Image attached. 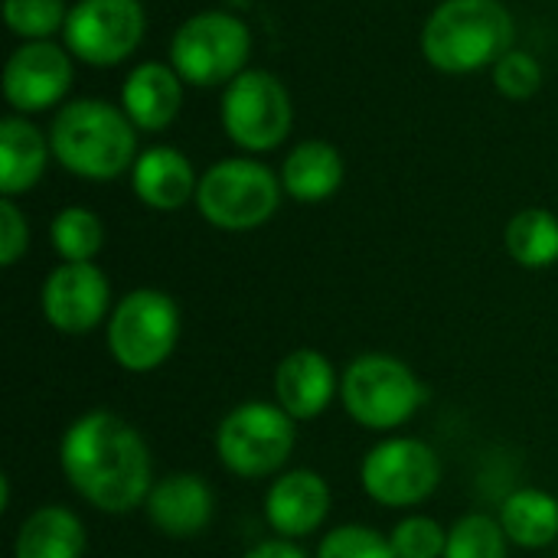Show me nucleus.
I'll use <instances>...</instances> for the list:
<instances>
[{
    "instance_id": "19",
    "label": "nucleus",
    "mask_w": 558,
    "mask_h": 558,
    "mask_svg": "<svg viewBox=\"0 0 558 558\" xmlns=\"http://www.w3.org/2000/svg\"><path fill=\"white\" fill-rule=\"evenodd\" d=\"M52 144L49 137L29 124L23 114H10L0 121V193L7 199L29 193L49 163Z\"/></svg>"
},
{
    "instance_id": "14",
    "label": "nucleus",
    "mask_w": 558,
    "mask_h": 558,
    "mask_svg": "<svg viewBox=\"0 0 558 558\" xmlns=\"http://www.w3.org/2000/svg\"><path fill=\"white\" fill-rule=\"evenodd\" d=\"M330 484L307 468H291L271 477L265 490V523L278 539L301 543L330 517Z\"/></svg>"
},
{
    "instance_id": "10",
    "label": "nucleus",
    "mask_w": 558,
    "mask_h": 558,
    "mask_svg": "<svg viewBox=\"0 0 558 558\" xmlns=\"http://www.w3.org/2000/svg\"><path fill=\"white\" fill-rule=\"evenodd\" d=\"M291 124L294 105L278 75L265 69H245L226 85L222 131L235 147L248 154L275 150L291 134Z\"/></svg>"
},
{
    "instance_id": "1",
    "label": "nucleus",
    "mask_w": 558,
    "mask_h": 558,
    "mask_svg": "<svg viewBox=\"0 0 558 558\" xmlns=\"http://www.w3.org/2000/svg\"><path fill=\"white\" fill-rule=\"evenodd\" d=\"M59 468L78 500L105 517L144 510L147 494L157 484L144 435L128 418L105 409H92L65 428Z\"/></svg>"
},
{
    "instance_id": "8",
    "label": "nucleus",
    "mask_w": 558,
    "mask_h": 558,
    "mask_svg": "<svg viewBox=\"0 0 558 558\" xmlns=\"http://www.w3.org/2000/svg\"><path fill=\"white\" fill-rule=\"evenodd\" d=\"M252 52L248 26L226 10H203L177 26L170 39V65L196 88L229 85L245 72Z\"/></svg>"
},
{
    "instance_id": "25",
    "label": "nucleus",
    "mask_w": 558,
    "mask_h": 558,
    "mask_svg": "<svg viewBox=\"0 0 558 558\" xmlns=\"http://www.w3.org/2000/svg\"><path fill=\"white\" fill-rule=\"evenodd\" d=\"M510 539L497 517L490 513H468L448 530L445 558H507Z\"/></svg>"
},
{
    "instance_id": "11",
    "label": "nucleus",
    "mask_w": 558,
    "mask_h": 558,
    "mask_svg": "<svg viewBox=\"0 0 558 558\" xmlns=\"http://www.w3.org/2000/svg\"><path fill=\"white\" fill-rule=\"evenodd\" d=\"M141 0H78L65 20V49L88 65H118L144 39Z\"/></svg>"
},
{
    "instance_id": "3",
    "label": "nucleus",
    "mask_w": 558,
    "mask_h": 558,
    "mask_svg": "<svg viewBox=\"0 0 558 558\" xmlns=\"http://www.w3.org/2000/svg\"><path fill=\"white\" fill-rule=\"evenodd\" d=\"M513 36V13L500 0H445L422 29V52L438 72L468 75L510 52Z\"/></svg>"
},
{
    "instance_id": "18",
    "label": "nucleus",
    "mask_w": 558,
    "mask_h": 558,
    "mask_svg": "<svg viewBox=\"0 0 558 558\" xmlns=\"http://www.w3.org/2000/svg\"><path fill=\"white\" fill-rule=\"evenodd\" d=\"M131 186L147 209L177 213L190 199H196L199 177L177 147H150L137 157L131 170Z\"/></svg>"
},
{
    "instance_id": "9",
    "label": "nucleus",
    "mask_w": 558,
    "mask_h": 558,
    "mask_svg": "<svg viewBox=\"0 0 558 558\" xmlns=\"http://www.w3.org/2000/svg\"><path fill=\"white\" fill-rule=\"evenodd\" d=\"M441 454L412 435H389L373 445L360 464L363 494L386 510H415L441 487Z\"/></svg>"
},
{
    "instance_id": "21",
    "label": "nucleus",
    "mask_w": 558,
    "mask_h": 558,
    "mask_svg": "<svg viewBox=\"0 0 558 558\" xmlns=\"http://www.w3.org/2000/svg\"><path fill=\"white\" fill-rule=\"evenodd\" d=\"M343 183V157L327 141L298 144L281 163V186L298 203H324Z\"/></svg>"
},
{
    "instance_id": "24",
    "label": "nucleus",
    "mask_w": 558,
    "mask_h": 558,
    "mask_svg": "<svg viewBox=\"0 0 558 558\" xmlns=\"http://www.w3.org/2000/svg\"><path fill=\"white\" fill-rule=\"evenodd\" d=\"M49 242L62 262H95L105 248V226L85 206H65L49 226Z\"/></svg>"
},
{
    "instance_id": "17",
    "label": "nucleus",
    "mask_w": 558,
    "mask_h": 558,
    "mask_svg": "<svg viewBox=\"0 0 558 558\" xmlns=\"http://www.w3.org/2000/svg\"><path fill=\"white\" fill-rule=\"evenodd\" d=\"M121 108L137 131H167L183 108V78L173 65L141 62L121 85Z\"/></svg>"
},
{
    "instance_id": "4",
    "label": "nucleus",
    "mask_w": 558,
    "mask_h": 558,
    "mask_svg": "<svg viewBox=\"0 0 558 558\" xmlns=\"http://www.w3.org/2000/svg\"><path fill=\"white\" fill-rule=\"evenodd\" d=\"M340 405L366 432L392 435L425 405L415 369L389 353H363L340 373Z\"/></svg>"
},
{
    "instance_id": "31",
    "label": "nucleus",
    "mask_w": 558,
    "mask_h": 558,
    "mask_svg": "<svg viewBox=\"0 0 558 558\" xmlns=\"http://www.w3.org/2000/svg\"><path fill=\"white\" fill-rule=\"evenodd\" d=\"M242 558H311L298 543H291V539H265V543H258V546H252L248 553Z\"/></svg>"
},
{
    "instance_id": "16",
    "label": "nucleus",
    "mask_w": 558,
    "mask_h": 558,
    "mask_svg": "<svg viewBox=\"0 0 558 558\" xmlns=\"http://www.w3.org/2000/svg\"><path fill=\"white\" fill-rule=\"evenodd\" d=\"M147 523L167 539H196L216 513L213 487L190 471L160 477L144 504Z\"/></svg>"
},
{
    "instance_id": "15",
    "label": "nucleus",
    "mask_w": 558,
    "mask_h": 558,
    "mask_svg": "<svg viewBox=\"0 0 558 558\" xmlns=\"http://www.w3.org/2000/svg\"><path fill=\"white\" fill-rule=\"evenodd\" d=\"M340 396V373L333 363L311 347H298L281 356L275 369V402L294 422L320 418Z\"/></svg>"
},
{
    "instance_id": "12",
    "label": "nucleus",
    "mask_w": 558,
    "mask_h": 558,
    "mask_svg": "<svg viewBox=\"0 0 558 558\" xmlns=\"http://www.w3.org/2000/svg\"><path fill=\"white\" fill-rule=\"evenodd\" d=\"M39 311L43 320L65 337H85L98 330L114 311L108 275L95 262L56 265L39 288Z\"/></svg>"
},
{
    "instance_id": "30",
    "label": "nucleus",
    "mask_w": 558,
    "mask_h": 558,
    "mask_svg": "<svg viewBox=\"0 0 558 558\" xmlns=\"http://www.w3.org/2000/svg\"><path fill=\"white\" fill-rule=\"evenodd\" d=\"M29 248V222L13 199H0V265L13 268Z\"/></svg>"
},
{
    "instance_id": "27",
    "label": "nucleus",
    "mask_w": 558,
    "mask_h": 558,
    "mask_svg": "<svg viewBox=\"0 0 558 558\" xmlns=\"http://www.w3.org/2000/svg\"><path fill=\"white\" fill-rule=\"evenodd\" d=\"M314 558H396V549L386 533L363 523H343L324 533Z\"/></svg>"
},
{
    "instance_id": "7",
    "label": "nucleus",
    "mask_w": 558,
    "mask_h": 558,
    "mask_svg": "<svg viewBox=\"0 0 558 558\" xmlns=\"http://www.w3.org/2000/svg\"><path fill=\"white\" fill-rule=\"evenodd\" d=\"M281 177L248 157L213 163L196 186L199 216L222 232H252L281 206Z\"/></svg>"
},
{
    "instance_id": "6",
    "label": "nucleus",
    "mask_w": 558,
    "mask_h": 558,
    "mask_svg": "<svg viewBox=\"0 0 558 558\" xmlns=\"http://www.w3.org/2000/svg\"><path fill=\"white\" fill-rule=\"evenodd\" d=\"M180 330L183 320L177 301L167 291L137 288L114 304L105 324V343L111 360L124 373L144 376L160 369L173 356L180 343Z\"/></svg>"
},
{
    "instance_id": "29",
    "label": "nucleus",
    "mask_w": 558,
    "mask_h": 558,
    "mask_svg": "<svg viewBox=\"0 0 558 558\" xmlns=\"http://www.w3.org/2000/svg\"><path fill=\"white\" fill-rule=\"evenodd\" d=\"M494 85L510 101H526L543 85V65L526 49H510L494 62Z\"/></svg>"
},
{
    "instance_id": "23",
    "label": "nucleus",
    "mask_w": 558,
    "mask_h": 558,
    "mask_svg": "<svg viewBox=\"0 0 558 558\" xmlns=\"http://www.w3.org/2000/svg\"><path fill=\"white\" fill-rule=\"evenodd\" d=\"M507 252L523 268H549L558 262V216L549 209H523L507 222Z\"/></svg>"
},
{
    "instance_id": "26",
    "label": "nucleus",
    "mask_w": 558,
    "mask_h": 558,
    "mask_svg": "<svg viewBox=\"0 0 558 558\" xmlns=\"http://www.w3.org/2000/svg\"><path fill=\"white\" fill-rule=\"evenodd\" d=\"M3 20L10 33L36 43L65 29L69 10L65 0H3Z\"/></svg>"
},
{
    "instance_id": "20",
    "label": "nucleus",
    "mask_w": 558,
    "mask_h": 558,
    "mask_svg": "<svg viewBox=\"0 0 558 558\" xmlns=\"http://www.w3.org/2000/svg\"><path fill=\"white\" fill-rule=\"evenodd\" d=\"M85 523L62 504L36 507L13 536V558H85Z\"/></svg>"
},
{
    "instance_id": "13",
    "label": "nucleus",
    "mask_w": 558,
    "mask_h": 558,
    "mask_svg": "<svg viewBox=\"0 0 558 558\" xmlns=\"http://www.w3.org/2000/svg\"><path fill=\"white\" fill-rule=\"evenodd\" d=\"M72 88V52L52 39L23 43L3 65V95L16 114H36L59 105Z\"/></svg>"
},
{
    "instance_id": "5",
    "label": "nucleus",
    "mask_w": 558,
    "mask_h": 558,
    "mask_svg": "<svg viewBox=\"0 0 558 558\" xmlns=\"http://www.w3.org/2000/svg\"><path fill=\"white\" fill-rule=\"evenodd\" d=\"M298 445V422L278 402L248 399L216 428V458L239 481H268L288 471Z\"/></svg>"
},
{
    "instance_id": "22",
    "label": "nucleus",
    "mask_w": 558,
    "mask_h": 558,
    "mask_svg": "<svg viewBox=\"0 0 558 558\" xmlns=\"http://www.w3.org/2000/svg\"><path fill=\"white\" fill-rule=\"evenodd\" d=\"M510 546L520 549H546L558 539V500L549 490L539 487H520L513 490L497 513Z\"/></svg>"
},
{
    "instance_id": "28",
    "label": "nucleus",
    "mask_w": 558,
    "mask_h": 558,
    "mask_svg": "<svg viewBox=\"0 0 558 558\" xmlns=\"http://www.w3.org/2000/svg\"><path fill=\"white\" fill-rule=\"evenodd\" d=\"M389 543L396 549V558H445L448 530L435 517L409 513L392 526Z\"/></svg>"
},
{
    "instance_id": "2",
    "label": "nucleus",
    "mask_w": 558,
    "mask_h": 558,
    "mask_svg": "<svg viewBox=\"0 0 558 558\" xmlns=\"http://www.w3.org/2000/svg\"><path fill=\"white\" fill-rule=\"evenodd\" d=\"M52 157L82 180H118L137 163V131L124 108L78 98L56 111L49 131Z\"/></svg>"
}]
</instances>
